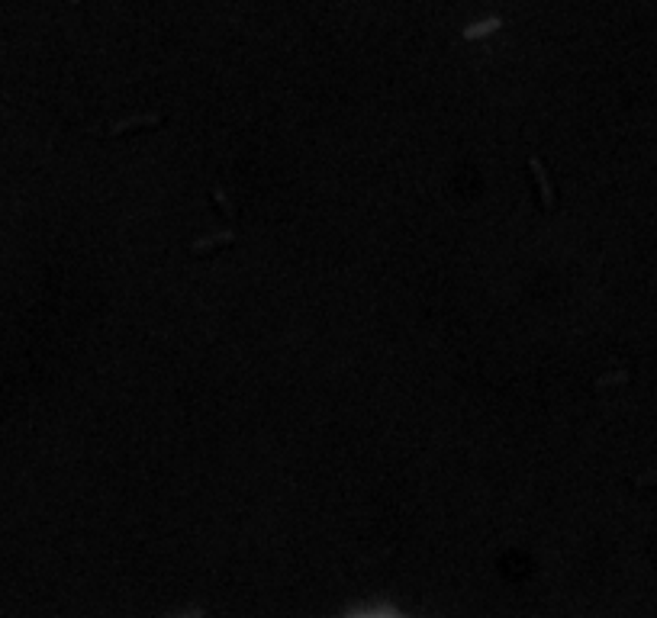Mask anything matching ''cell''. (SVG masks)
I'll return each mask as SVG.
<instances>
[{
    "mask_svg": "<svg viewBox=\"0 0 657 618\" xmlns=\"http://www.w3.org/2000/svg\"><path fill=\"white\" fill-rule=\"evenodd\" d=\"M529 168H531V174H535L538 187H541V206H545V210H554V190H551V181H548V171H545L541 158H535V155H531V158H529Z\"/></svg>",
    "mask_w": 657,
    "mask_h": 618,
    "instance_id": "1",
    "label": "cell"
},
{
    "mask_svg": "<svg viewBox=\"0 0 657 618\" xmlns=\"http://www.w3.org/2000/svg\"><path fill=\"white\" fill-rule=\"evenodd\" d=\"M165 116L161 113H152V116H136V119H126V123H117V126L106 129V136H119V132H132L139 126H161Z\"/></svg>",
    "mask_w": 657,
    "mask_h": 618,
    "instance_id": "2",
    "label": "cell"
},
{
    "mask_svg": "<svg viewBox=\"0 0 657 618\" xmlns=\"http://www.w3.org/2000/svg\"><path fill=\"white\" fill-rule=\"evenodd\" d=\"M226 242H235V232H219V235H213V238H200V242H193V251H210V248H219V245H226Z\"/></svg>",
    "mask_w": 657,
    "mask_h": 618,
    "instance_id": "3",
    "label": "cell"
},
{
    "mask_svg": "<svg viewBox=\"0 0 657 618\" xmlns=\"http://www.w3.org/2000/svg\"><path fill=\"white\" fill-rule=\"evenodd\" d=\"M493 29H499V20L477 23L474 29H464V32H461V36H464V39H477V36H487V32H493Z\"/></svg>",
    "mask_w": 657,
    "mask_h": 618,
    "instance_id": "4",
    "label": "cell"
},
{
    "mask_svg": "<svg viewBox=\"0 0 657 618\" xmlns=\"http://www.w3.org/2000/svg\"><path fill=\"white\" fill-rule=\"evenodd\" d=\"M213 200L219 203V206H223L226 213H232V206H229V200H226V197H223V190H213Z\"/></svg>",
    "mask_w": 657,
    "mask_h": 618,
    "instance_id": "5",
    "label": "cell"
},
{
    "mask_svg": "<svg viewBox=\"0 0 657 618\" xmlns=\"http://www.w3.org/2000/svg\"><path fill=\"white\" fill-rule=\"evenodd\" d=\"M71 3H75V7H77V3H81V0H71Z\"/></svg>",
    "mask_w": 657,
    "mask_h": 618,
    "instance_id": "6",
    "label": "cell"
}]
</instances>
